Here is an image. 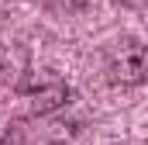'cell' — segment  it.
<instances>
[{
  "instance_id": "obj_1",
  "label": "cell",
  "mask_w": 148,
  "mask_h": 145,
  "mask_svg": "<svg viewBox=\"0 0 148 145\" xmlns=\"http://www.w3.org/2000/svg\"><path fill=\"white\" fill-rule=\"evenodd\" d=\"M103 72L114 86H138L148 79V45L141 41H117L107 59H103Z\"/></svg>"
},
{
  "instance_id": "obj_2",
  "label": "cell",
  "mask_w": 148,
  "mask_h": 145,
  "mask_svg": "<svg viewBox=\"0 0 148 145\" xmlns=\"http://www.w3.org/2000/svg\"><path fill=\"white\" fill-rule=\"evenodd\" d=\"M0 145H21V128H10V131L0 138Z\"/></svg>"
}]
</instances>
